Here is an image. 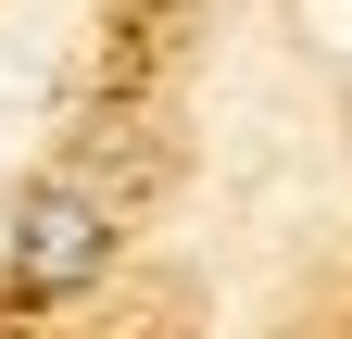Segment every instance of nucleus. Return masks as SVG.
<instances>
[{"label":"nucleus","instance_id":"obj_1","mask_svg":"<svg viewBox=\"0 0 352 339\" xmlns=\"http://www.w3.org/2000/svg\"><path fill=\"white\" fill-rule=\"evenodd\" d=\"M0 239H13V289H25V302H63V289H88L113 264V201L88 176H38Z\"/></svg>","mask_w":352,"mask_h":339}]
</instances>
